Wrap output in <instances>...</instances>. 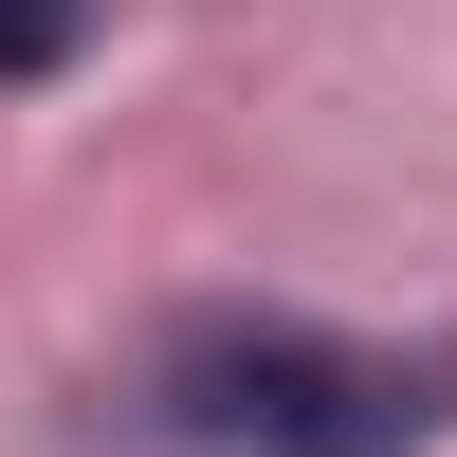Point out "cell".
<instances>
[{
  "label": "cell",
  "mask_w": 457,
  "mask_h": 457,
  "mask_svg": "<svg viewBox=\"0 0 457 457\" xmlns=\"http://www.w3.org/2000/svg\"><path fill=\"white\" fill-rule=\"evenodd\" d=\"M92 55V0H0V92H19V73H73Z\"/></svg>",
  "instance_id": "7a4b0ae2"
},
{
  "label": "cell",
  "mask_w": 457,
  "mask_h": 457,
  "mask_svg": "<svg viewBox=\"0 0 457 457\" xmlns=\"http://www.w3.org/2000/svg\"><path fill=\"white\" fill-rule=\"evenodd\" d=\"M457 421V348H348L312 312H183L146 348V439L183 457H421Z\"/></svg>",
  "instance_id": "6da1fadb"
}]
</instances>
